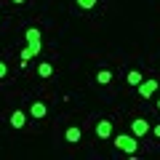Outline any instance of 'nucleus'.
Listing matches in <instances>:
<instances>
[{
	"label": "nucleus",
	"mask_w": 160,
	"mask_h": 160,
	"mask_svg": "<svg viewBox=\"0 0 160 160\" xmlns=\"http://www.w3.org/2000/svg\"><path fill=\"white\" fill-rule=\"evenodd\" d=\"M112 144L126 155H136V147H139L133 133H118V136H112Z\"/></svg>",
	"instance_id": "1"
},
{
	"label": "nucleus",
	"mask_w": 160,
	"mask_h": 160,
	"mask_svg": "<svg viewBox=\"0 0 160 160\" xmlns=\"http://www.w3.org/2000/svg\"><path fill=\"white\" fill-rule=\"evenodd\" d=\"M24 38H27V48L32 51V56H38V53L43 51V35H40V29L29 27L27 32H24Z\"/></svg>",
	"instance_id": "2"
},
{
	"label": "nucleus",
	"mask_w": 160,
	"mask_h": 160,
	"mask_svg": "<svg viewBox=\"0 0 160 160\" xmlns=\"http://www.w3.org/2000/svg\"><path fill=\"white\" fill-rule=\"evenodd\" d=\"M149 131H152L149 120H144V118H136V120H131V133H133L136 139H144Z\"/></svg>",
	"instance_id": "3"
},
{
	"label": "nucleus",
	"mask_w": 160,
	"mask_h": 160,
	"mask_svg": "<svg viewBox=\"0 0 160 160\" xmlns=\"http://www.w3.org/2000/svg\"><path fill=\"white\" fill-rule=\"evenodd\" d=\"M136 91H139L142 99H149L155 91H158V80H142V83L136 86Z\"/></svg>",
	"instance_id": "4"
},
{
	"label": "nucleus",
	"mask_w": 160,
	"mask_h": 160,
	"mask_svg": "<svg viewBox=\"0 0 160 160\" xmlns=\"http://www.w3.org/2000/svg\"><path fill=\"white\" fill-rule=\"evenodd\" d=\"M8 123H11V128H24L27 126V112H24V109H13L11 112V118H8Z\"/></svg>",
	"instance_id": "5"
},
{
	"label": "nucleus",
	"mask_w": 160,
	"mask_h": 160,
	"mask_svg": "<svg viewBox=\"0 0 160 160\" xmlns=\"http://www.w3.org/2000/svg\"><path fill=\"white\" fill-rule=\"evenodd\" d=\"M29 115H32L35 120H43L48 115V107H46V102H32L29 104Z\"/></svg>",
	"instance_id": "6"
},
{
	"label": "nucleus",
	"mask_w": 160,
	"mask_h": 160,
	"mask_svg": "<svg viewBox=\"0 0 160 160\" xmlns=\"http://www.w3.org/2000/svg\"><path fill=\"white\" fill-rule=\"evenodd\" d=\"M96 136L99 139H112V123L109 120H99L96 123Z\"/></svg>",
	"instance_id": "7"
},
{
	"label": "nucleus",
	"mask_w": 160,
	"mask_h": 160,
	"mask_svg": "<svg viewBox=\"0 0 160 160\" xmlns=\"http://www.w3.org/2000/svg\"><path fill=\"white\" fill-rule=\"evenodd\" d=\"M80 136H83V133H80V128H78V126H69L67 131H64V139H67L69 144H78V142H80Z\"/></svg>",
	"instance_id": "8"
},
{
	"label": "nucleus",
	"mask_w": 160,
	"mask_h": 160,
	"mask_svg": "<svg viewBox=\"0 0 160 160\" xmlns=\"http://www.w3.org/2000/svg\"><path fill=\"white\" fill-rule=\"evenodd\" d=\"M38 75H40L43 80H48V78L53 75V64H51V62H40V64H38Z\"/></svg>",
	"instance_id": "9"
},
{
	"label": "nucleus",
	"mask_w": 160,
	"mask_h": 160,
	"mask_svg": "<svg viewBox=\"0 0 160 160\" xmlns=\"http://www.w3.org/2000/svg\"><path fill=\"white\" fill-rule=\"evenodd\" d=\"M142 80H144V75L139 72V69H131V72L126 75V83H128V86H133V88H136L139 83H142Z\"/></svg>",
	"instance_id": "10"
},
{
	"label": "nucleus",
	"mask_w": 160,
	"mask_h": 160,
	"mask_svg": "<svg viewBox=\"0 0 160 160\" xmlns=\"http://www.w3.org/2000/svg\"><path fill=\"white\" fill-rule=\"evenodd\" d=\"M96 83L109 86V83H112V72H109V69H99V72H96Z\"/></svg>",
	"instance_id": "11"
},
{
	"label": "nucleus",
	"mask_w": 160,
	"mask_h": 160,
	"mask_svg": "<svg viewBox=\"0 0 160 160\" xmlns=\"http://www.w3.org/2000/svg\"><path fill=\"white\" fill-rule=\"evenodd\" d=\"M75 3H78V6L83 8V11H91V8H96V3H99V0H75Z\"/></svg>",
	"instance_id": "12"
},
{
	"label": "nucleus",
	"mask_w": 160,
	"mask_h": 160,
	"mask_svg": "<svg viewBox=\"0 0 160 160\" xmlns=\"http://www.w3.org/2000/svg\"><path fill=\"white\" fill-rule=\"evenodd\" d=\"M6 75H8V64L0 62V80H6Z\"/></svg>",
	"instance_id": "13"
},
{
	"label": "nucleus",
	"mask_w": 160,
	"mask_h": 160,
	"mask_svg": "<svg viewBox=\"0 0 160 160\" xmlns=\"http://www.w3.org/2000/svg\"><path fill=\"white\" fill-rule=\"evenodd\" d=\"M152 133H155V136L160 139V123H158V126H152Z\"/></svg>",
	"instance_id": "14"
},
{
	"label": "nucleus",
	"mask_w": 160,
	"mask_h": 160,
	"mask_svg": "<svg viewBox=\"0 0 160 160\" xmlns=\"http://www.w3.org/2000/svg\"><path fill=\"white\" fill-rule=\"evenodd\" d=\"M11 3H16V6H22V3H27V0H11Z\"/></svg>",
	"instance_id": "15"
},
{
	"label": "nucleus",
	"mask_w": 160,
	"mask_h": 160,
	"mask_svg": "<svg viewBox=\"0 0 160 160\" xmlns=\"http://www.w3.org/2000/svg\"><path fill=\"white\" fill-rule=\"evenodd\" d=\"M158 109H160V96H158Z\"/></svg>",
	"instance_id": "16"
}]
</instances>
